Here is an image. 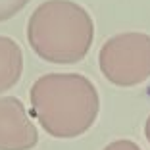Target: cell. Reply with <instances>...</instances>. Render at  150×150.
<instances>
[{"mask_svg":"<svg viewBox=\"0 0 150 150\" xmlns=\"http://www.w3.org/2000/svg\"><path fill=\"white\" fill-rule=\"evenodd\" d=\"M102 75L115 87H135L150 77V35L121 33L102 44L98 52Z\"/></svg>","mask_w":150,"mask_h":150,"instance_id":"obj_3","label":"cell"},{"mask_svg":"<svg viewBox=\"0 0 150 150\" xmlns=\"http://www.w3.org/2000/svg\"><path fill=\"white\" fill-rule=\"evenodd\" d=\"M23 71V54L16 40L8 37H0V93L19 81Z\"/></svg>","mask_w":150,"mask_h":150,"instance_id":"obj_5","label":"cell"},{"mask_svg":"<svg viewBox=\"0 0 150 150\" xmlns=\"http://www.w3.org/2000/svg\"><path fill=\"white\" fill-rule=\"evenodd\" d=\"M144 137H146V141L150 142V115H148V119H146V123H144Z\"/></svg>","mask_w":150,"mask_h":150,"instance_id":"obj_8","label":"cell"},{"mask_svg":"<svg viewBox=\"0 0 150 150\" xmlns=\"http://www.w3.org/2000/svg\"><path fill=\"white\" fill-rule=\"evenodd\" d=\"M94 39L91 13L71 0H46L31 13L27 40L35 54L50 64H77Z\"/></svg>","mask_w":150,"mask_h":150,"instance_id":"obj_2","label":"cell"},{"mask_svg":"<svg viewBox=\"0 0 150 150\" xmlns=\"http://www.w3.org/2000/svg\"><path fill=\"white\" fill-rule=\"evenodd\" d=\"M31 114L56 139L81 137L94 125L100 96L93 81L81 73H46L29 91Z\"/></svg>","mask_w":150,"mask_h":150,"instance_id":"obj_1","label":"cell"},{"mask_svg":"<svg viewBox=\"0 0 150 150\" xmlns=\"http://www.w3.org/2000/svg\"><path fill=\"white\" fill-rule=\"evenodd\" d=\"M39 142V131L23 102L16 96L0 98V150H31Z\"/></svg>","mask_w":150,"mask_h":150,"instance_id":"obj_4","label":"cell"},{"mask_svg":"<svg viewBox=\"0 0 150 150\" xmlns=\"http://www.w3.org/2000/svg\"><path fill=\"white\" fill-rule=\"evenodd\" d=\"M31 0H0V21L13 18L18 12H21Z\"/></svg>","mask_w":150,"mask_h":150,"instance_id":"obj_6","label":"cell"},{"mask_svg":"<svg viewBox=\"0 0 150 150\" xmlns=\"http://www.w3.org/2000/svg\"><path fill=\"white\" fill-rule=\"evenodd\" d=\"M104 150H142V148L129 139H119V141H114L108 146H104Z\"/></svg>","mask_w":150,"mask_h":150,"instance_id":"obj_7","label":"cell"}]
</instances>
